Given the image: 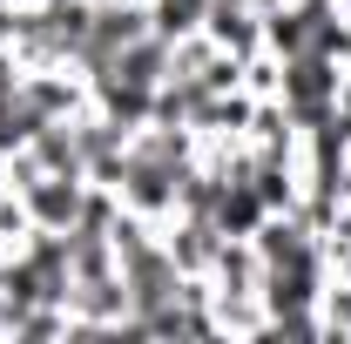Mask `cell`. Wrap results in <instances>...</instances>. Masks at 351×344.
I'll return each mask as SVG.
<instances>
[{"label": "cell", "instance_id": "1", "mask_svg": "<svg viewBox=\"0 0 351 344\" xmlns=\"http://www.w3.org/2000/svg\"><path fill=\"white\" fill-rule=\"evenodd\" d=\"M338 82H345V61H331V54H284L277 101L291 108L298 129H311V122L338 115Z\"/></svg>", "mask_w": 351, "mask_h": 344}, {"label": "cell", "instance_id": "2", "mask_svg": "<svg viewBox=\"0 0 351 344\" xmlns=\"http://www.w3.org/2000/svg\"><path fill=\"white\" fill-rule=\"evenodd\" d=\"M21 203H27V223L34 230H75L82 223V203H88V175H34V182H21L14 189Z\"/></svg>", "mask_w": 351, "mask_h": 344}, {"label": "cell", "instance_id": "3", "mask_svg": "<svg viewBox=\"0 0 351 344\" xmlns=\"http://www.w3.org/2000/svg\"><path fill=\"white\" fill-rule=\"evenodd\" d=\"M162 250L176 257L182 277H210V263H217V250H223V230L210 216H182L176 210L169 223H162Z\"/></svg>", "mask_w": 351, "mask_h": 344}, {"label": "cell", "instance_id": "4", "mask_svg": "<svg viewBox=\"0 0 351 344\" xmlns=\"http://www.w3.org/2000/svg\"><path fill=\"white\" fill-rule=\"evenodd\" d=\"M203 34L223 47V54H257L263 47V7H250V0H210V14H203Z\"/></svg>", "mask_w": 351, "mask_h": 344}, {"label": "cell", "instance_id": "5", "mask_svg": "<svg viewBox=\"0 0 351 344\" xmlns=\"http://www.w3.org/2000/svg\"><path fill=\"white\" fill-rule=\"evenodd\" d=\"M203 14H210V0H149V27H156L162 41L203 34Z\"/></svg>", "mask_w": 351, "mask_h": 344}, {"label": "cell", "instance_id": "6", "mask_svg": "<svg viewBox=\"0 0 351 344\" xmlns=\"http://www.w3.org/2000/svg\"><path fill=\"white\" fill-rule=\"evenodd\" d=\"M317 331H324V338H351V284L345 277L324 284V297H317Z\"/></svg>", "mask_w": 351, "mask_h": 344}, {"label": "cell", "instance_id": "7", "mask_svg": "<svg viewBox=\"0 0 351 344\" xmlns=\"http://www.w3.org/2000/svg\"><path fill=\"white\" fill-rule=\"evenodd\" d=\"M14 21H21V0H0V47H14Z\"/></svg>", "mask_w": 351, "mask_h": 344}, {"label": "cell", "instance_id": "8", "mask_svg": "<svg viewBox=\"0 0 351 344\" xmlns=\"http://www.w3.org/2000/svg\"><path fill=\"white\" fill-rule=\"evenodd\" d=\"M345 210H351V169H345Z\"/></svg>", "mask_w": 351, "mask_h": 344}, {"label": "cell", "instance_id": "9", "mask_svg": "<svg viewBox=\"0 0 351 344\" xmlns=\"http://www.w3.org/2000/svg\"><path fill=\"white\" fill-rule=\"evenodd\" d=\"M88 7H122V0H88Z\"/></svg>", "mask_w": 351, "mask_h": 344}, {"label": "cell", "instance_id": "10", "mask_svg": "<svg viewBox=\"0 0 351 344\" xmlns=\"http://www.w3.org/2000/svg\"><path fill=\"white\" fill-rule=\"evenodd\" d=\"M0 196H7V162H0Z\"/></svg>", "mask_w": 351, "mask_h": 344}, {"label": "cell", "instance_id": "11", "mask_svg": "<svg viewBox=\"0 0 351 344\" xmlns=\"http://www.w3.org/2000/svg\"><path fill=\"white\" fill-rule=\"evenodd\" d=\"M21 7H47V0H21Z\"/></svg>", "mask_w": 351, "mask_h": 344}]
</instances>
